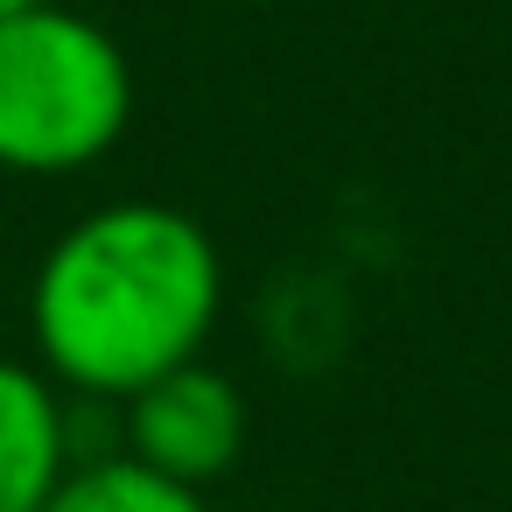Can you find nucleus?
<instances>
[{"mask_svg": "<svg viewBox=\"0 0 512 512\" xmlns=\"http://www.w3.org/2000/svg\"><path fill=\"white\" fill-rule=\"evenodd\" d=\"M134 127L127 43L64 0L0 22V176L57 183L106 162Z\"/></svg>", "mask_w": 512, "mask_h": 512, "instance_id": "nucleus-2", "label": "nucleus"}, {"mask_svg": "<svg viewBox=\"0 0 512 512\" xmlns=\"http://www.w3.org/2000/svg\"><path fill=\"white\" fill-rule=\"evenodd\" d=\"M246 8H274V0H246Z\"/></svg>", "mask_w": 512, "mask_h": 512, "instance_id": "nucleus-8", "label": "nucleus"}, {"mask_svg": "<svg viewBox=\"0 0 512 512\" xmlns=\"http://www.w3.org/2000/svg\"><path fill=\"white\" fill-rule=\"evenodd\" d=\"M225 323V253L183 204L113 197L78 211L36 260L22 330L29 358L92 407H120L176 365H197Z\"/></svg>", "mask_w": 512, "mask_h": 512, "instance_id": "nucleus-1", "label": "nucleus"}, {"mask_svg": "<svg viewBox=\"0 0 512 512\" xmlns=\"http://www.w3.org/2000/svg\"><path fill=\"white\" fill-rule=\"evenodd\" d=\"M120 449L204 491L246 449V393H239V379L218 372L211 358L162 372L155 386L120 400Z\"/></svg>", "mask_w": 512, "mask_h": 512, "instance_id": "nucleus-3", "label": "nucleus"}, {"mask_svg": "<svg viewBox=\"0 0 512 512\" xmlns=\"http://www.w3.org/2000/svg\"><path fill=\"white\" fill-rule=\"evenodd\" d=\"M64 8H92V0H64Z\"/></svg>", "mask_w": 512, "mask_h": 512, "instance_id": "nucleus-7", "label": "nucleus"}, {"mask_svg": "<svg viewBox=\"0 0 512 512\" xmlns=\"http://www.w3.org/2000/svg\"><path fill=\"white\" fill-rule=\"evenodd\" d=\"M78 463L71 393L36 365L0 351V512H50Z\"/></svg>", "mask_w": 512, "mask_h": 512, "instance_id": "nucleus-4", "label": "nucleus"}, {"mask_svg": "<svg viewBox=\"0 0 512 512\" xmlns=\"http://www.w3.org/2000/svg\"><path fill=\"white\" fill-rule=\"evenodd\" d=\"M50 512H211V498L127 449H78Z\"/></svg>", "mask_w": 512, "mask_h": 512, "instance_id": "nucleus-5", "label": "nucleus"}, {"mask_svg": "<svg viewBox=\"0 0 512 512\" xmlns=\"http://www.w3.org/2000/svg\"><path fill=\"white\" fill-rule=\"evenodd\" d=\"M22 8H36V0H0V22H15Z\"/></svg>", "mask_w": 512, "mask_h": 512, "instance_id": "nucleus-6", "label": "nucleus"}]
</instances>
